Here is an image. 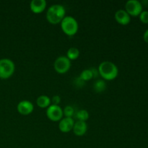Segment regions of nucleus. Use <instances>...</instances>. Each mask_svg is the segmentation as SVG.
Returning a JSON list of instances; mask_svg holds the SVG:
<instances>
[{"label":"nucleus","instance_id":"8","mask_svg":"<svg viewBox=\"0 0 148 148\" xmlns=\"http://www.w3.org/2000/svg\"><path fill=\"white\" fill-rule=\"evenodd\" d=\"M34 109V106L29 101H22L17 104V110L19 114L23 116H27L31 114Z\"/></svg>","mask_w":148,"mask_h":148},{"label":"nucleus","instance_id":"19","mask_svg":"<svg viewBox=\"0 0 148 148\" xmlns=\"http://www.w3.org/2000/svg\"><path fill=\"white\" fill-rule=\"evenodd\" d=\"M140 19L142 23H145V24L148 23V11L145 10V11L142 12L140 14Z\"/></svg>","mask_w":148,"mask_h":148},{"label":"nucleus","instance_id":"11","mask_svg":"<svg viewBox=\"0 0 148 148\" xmlns=\"http://www.w3.org/2000/svg\"><path fill=\"white\" fill-rule=\"evenodd\" d=\"M46 1L45 0H33L30 4V8L34 14H40L46 7Z\"/></svg>","mask_w":148,"mask_h":148},{"label":"nucleus","instance_id":"22","mask_svg":"<svg viewBox=\"0 0 148 148\" xmlns=\"http://www.w3.org/2000/svg\"><path fill=\"white\" fill-rule=\"evenodd\" d=\"M143 38H144L145 41L148 43V29L145 32L144 35H143Z\"/></svg>","mask_w":148,"mask_h":148},{"label":"nucleus","instance_id":"14","mask_svg":"<svg viewBox=\"0 0 148 148\" xmlns=\"http://www.w3.org/2000/svg\"><path fill=\"white\" fill-rule=\"evenodd\" d=\"M79 56V50L76 47H71L68 49L66 57L69 60H76Z\"/></svg>","mask_w":148,"mask_h":148},{"label":"nucleus","instance_id":"21","mask_svg":"<svg viewBox=\"0 0 148 148\" xmlns=\"http://www.w3.org/2000/svg\"><path fill=\"white\" fill-rule=\"evenodd\" d=\"M91 72L92 73V76H93V78H96L99 75V72H98V69L97 68L95 67H92L90 69Z\"/></svg>","mask_w":148,"mask_h":148},{"label":"nucleus","instance_id":"7","mask_svg":"<svg viewBox=\"0 0 148 148\" xmlns=\"http://www.w3.org/2000/svg\"><path fill=\"white\" fill-rule=\"evenodd\" d=\"M46 116L52 121H59L62 119L63 110L59 106L51 105L46 110Z\"/></svg>","mask_w":148,"mask_h":148},{"label":"nucleus","instance_id":"9","mask_svg":"<svg viewBox=\"0 0 148 148\" xmlns=\"http://www.w3.org/2000/svg\"><path fill=\"white\" fill-rule=\"evenodd\" d=\"M115 20L119 24L121 25H127L131 21V17L130 15L125 11V10H119L116 12Z\"/></svg>","mask_w":148,"mask_h":148},{"label":"nucleus","instance_id":"15","mask_svg":"<svg viewBox=\"0 0 148 148\" xmlns=\"http://www.w3.org/2000/svg\"><path fill=\"white\" fill-rule=\"evenodd\" d=\"M106 88V84L105 81L102 80V79H99V80L95 82L93 85V89L96 92L101 93L103 92Z\"/></svg>","mask_w":148,"mask_h":148},{"label":"nucleus","instance_id":"20","mask_svg":"<svg viewBox=\"0 0 148 148\" xmlns=\"http://www.w3.org/2000/svg\"><path fill=\"white\" fill-rule=\"evenodd\" d=\"M51 105L54 106H59V104L61 103V98L59 95H54V96L52 97L51 100Z\"/></svg>","mask_w":148,"mask_h":148},{"label":"nucleus","instance_id":"6","mask_svg":"<svg viewBox=\"0 0 148 148\" xmlns=\"http://www.w3.org/2000/svg\"><path fill=\"white\" fill-rule=\"evenodd\" d=\"M125 11L130 16H138L143 12V5L137 0H129L125 4Z\"/></svg>","mask_w":148,"mask_h":148},{"label":"nucleus","instance_id":"12","mask_svg":"<svg viewBox=\"0 0 148 148\" xmlns=\"http://www.w3.org/2000/svg\"><path fill=\"white\" fill-rule=\"evenodd\" d=\"M73 132L76 136H83L85 134L88 130V125H87L85 121H77L75 122L73 127Z\"/></svg>","mask_w":148,"mask_h":148},{"label":"nucleus","instance_id":"13","mask_svg":"<svg viewBox=\"0 0 148 148\" xmlns=\"http://www.w3.org/2000/svg\"><path fill=\"white\" fill-rule=\"evenodd\" d=\"M36 104L41 108H45L51 106V99L47 95H40L36 100Z\"/></svg>","mask_w":148,"mask_h":148},{"label":"nucleus","instance_id":"4","mask_svg":"<svg viewBox=\"0 0 148 148\" xmlns=\"http://www.w3.org/2000/svg\"><path fill=\"white\" fill-rule=\"evenodd\" d=\"M15 66L14 62L10 59L4 58L0 59V78L7 79L14 74Z\"/></svg>","mask_w":148,"mask_h":148},{"label":"nucleus","instance_id":"3","mask_svg":"<svg viewBox=\"0 0 148 148\" xmlns=\"http://www.w3.org/2000/svg\"><path fill=\"white\" fill-rule=\"evenodd\" d=\"M60 24L62 31L68 36H73L77 33L78 23L72 16H65Z\"/></svg>","mask_w":148,"mask_h":148},{"label":"nucleus","instance_id":"18","mask_svg":"<svg viewBox=\"0 0 148 148\" xmlns=\"http://www.w3.org/2000/svg\"><path fill=\"white\" fill-rule=\"evenodd\" d=\"M63 115L66 118H72L75 115V110L71 106H66L63 109Z\"/></svg>","mask_w":148,"mask_h":148},{"label":"nucleus","instance_id":"17","mask_svg":"<svg viewBox=\"0 0 148 148\" xmlns=\"http://www.w3.org/2000/svg\"><path fill=\"white\" fill-rule=\"evenodd\" d=\"M75 116H76L77 121H86L89 119V113L86 110L82 109L77 111V114H75Z\"/></svg>","mask_w":148,"mask_h":148},{"label":"nucleus","instance_id":"10","mask_svg":"<svg viewBox=\"0 0 148 148\" xmlns=\"http://www.w3.org/2000/svg\"><path fill=\"white\" fill-rule=\"evenodd\" d=\"M74 124H75V121L72 118H66V117L62 118V119L59 121V130L64 133L69 132L73 130Z\"/></svg>","mask_w":148,"mask_h":148},{"label":"nucleus","instance_id":"5","mask_svg":"<svg viewBox=\"0 0 148 148\" xmlns=\"http://www.w3.org/2000/svg\"><path fill=\"white\" fill-rule=\"evenodd\" d=\"M71 67V61L66 56H59L55 60L53 68L59 74H64L69 70Z\"/></svg>","mask_w":148,"mask_h":148},{"label":"nucleus","instance_id":"1","mask_svg":"<svg viewBox=\"0 0 148 148\" xmlns=\"http://www.w3.org/2000/svg\"><path fill=\"white\" fill-rule=\"evenodd\" d=\"M98 72L105 80H113L118 76L119 69L116 65L111 62L105 61L98 66Z\"/></svg>","mask_w":148,"mask_h":148},{"label":"nucleus","instance_id":"2","mask_svg":"<svg viewBox=\"0 0 148 148\" xmlns=\"http://www.w3.org/2000/svg\"><path fill=\"white\" fill-rule=\"evenodd\" d=\"M66 10L62 4H53L51 6L46 12V19L52 25L61 23L65 17Z\"/></svg>","mask_w":148,"mask_h":148},{"label":"nucleus","instance_id":"16","mask_svg":"<svg viewBox=\"0 0 148 148\" xmlns=\"http://www.w3.org/2000/svg\"><path fill=\"white\" fill-rule=\"evenodd\" d=\"M79 78L81 79V80L83 81V82H86V81L90 80L92 78H93L92 73V72H91L90 69H85V70L82 71V72H81L80 75H79Z\"/></svg>","mask_w":148,"mask_h":148}]
</instances>
